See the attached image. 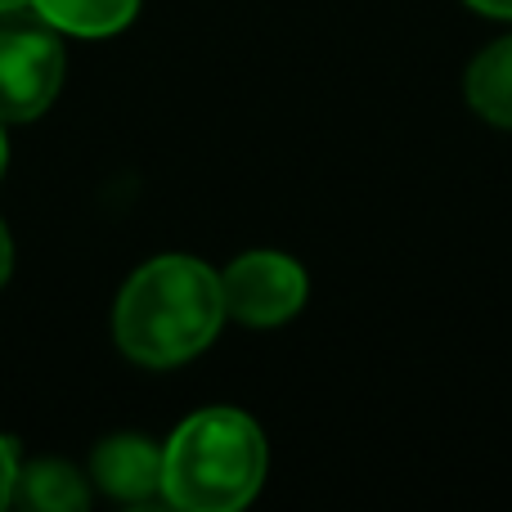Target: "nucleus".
I'll return each instance as SVG.
<instances>
[{
    "mask_svg": "<svg viewBox=\"0 0 512 512\" xmlns=\"http://www.w3.org/2000/svg\"><path fill=\"white\" fill-rule=\"evenodd\" d=\"M225 324L221 274L198 256H153L126 279L113 337L126 360L171 369L216 342Z\"/></svg>",
    "mask_w": 512,
    "mask_h": 512,
    "instance_id": "f257e3e1",
    "label": "nucleus"
},
{
    "mask_svg": "<svg viewBox=\"0 0 512 512\" xmlns=\"http://www.w3.org/2000/svg\"><path fill=\"white\" fill-rule=\"evenodd\" d=\"M265 436L243 409H203L162 445V495L185 512H234L265 481Z\"/></svg>",
    "mask_w": 512,
    "mask_h": 512,
    "instance_id": "f03ea898",
    "label": "nucleus"
},
{
    "mask_svg": "<svg viewBox=\"0 0 512 512\" xmlns=\"http://www.w3.org/2000/svg\"><path fill=\"white\" fill-rule=\"evenodd\" d=\"M63 86V45L50 23L0 14V122H36Z\"/></svg>",
    "mask_w": 512,
    "mask_h": 512,
    "instance_id": "7ed1b4c3",
    "label": "nucleus"
},
{
    "mask_svg": "<svg viewBox=\"0 0 512 512\" xmlns=\"http://www.w3.org/2000/svg\"><path fill=\"white\" fill-rule=\"evenodd\" d=\"M225 315L248 328H274L306 306V270L283 252H243L221 274Z\"/></svg>",
    "mask_w": 512,
    "mask_h": 512,
    "instance_id": "20e7f679",
    "label": "nucleus"
},
{
    "mask_svg": "<svg viewBox=\"0 0 512 512\" xmlns=\"http://www.w3.org/2000/svg\"><path fill=\"white\" fill-rule=\"evenodd\" d=\"M90 481L108 499L144 504L162 495V450L144 436H108L90 454Z\"/></svg>",
    "mask_w": 512,
    "mask_h": 512,
    "instance_id": "39448f33",
    "label": "nucleus"
},
{
    "mask_svg": "<svg viewBox=\"0 0 512 512\" xmlns=\"http://www.w3.org/2000/svg\"><path fill=\"white\" fill-rule=\"evenodd\" d=\"M90 486L95 481L63 459H36L27 468H18V499L41 512H86L90 499H95Z\"/></svg>",
    "mask_w": 512,
    "mask_h": 512,
    "instance_id": "423d86ee",
    "label": "nucleus"
},
{
    "mask_svg": "<svg viewBox=\"0 0 512 512\" xmlns=\"http://www.w3.org/2000/svg\"><path fill=\"white\" fill-rule=\"evenodd\" d=\"M463 95H468V104L477 108L490 126L512 131V36L486 45V50L472 59Z\"/></svg>",
    "mask_w": 512,
    "mask_h": 512,
    "instance_id": "0eeeda50",
    "label": "nucleus"
},
{
    "mask_svg": "<svg viewBox=\"0 0 512 512\" xmlns=\"http://www.w3.org/2000/svg\"><path fill=\"white\" fill-rule=\"evenodd\" d=\"M36 9L41 23H50L54 32L68 36H113L122 27H131L140 0H27Z\"/></svg>",
    "mask_w": 512,
    "mask_h": 512,
    "instance_id": "6e6552de",
    "label": "nucleus"
},
{
    "mask_svg": "<svg viewBox=\"0 0 512 512\" xmlns=\"http://www.w3.org/2000/svg\"><path fill=\"white\" fill-rule=\"evenodd\" d=\"M14 495H18V454H14V445L0 436V508Z\"/></svg>",
    "mask_w": 512,
    "mask_h": 512,
    "instance_id": "1a4fd4ad",
    "label": "nucleus"
},
{
    "mask_svg": "<svg viewBox=\"0 0 512 512\" xmlns=\"http://www.w3.org/2000/svg\"><path fill=\"white\" fill-rule=\"evenodd\" d=\"M9 270H14V239H9V230H5V221H0V288H5V279H9Z\"/></svg>",
    "mask_w": 512,
    "mask_h": 512,
    "instance_id": "9d476101",
    "label": "nucleus"
},
{
    "mask_svg": "<svg viewBox=\"0 0 512 512\" xmlns=\"http://www.w3.org/2000/svg\"><path fill=\"white\" fill-rule=\"evenodd\" d=\"M468 5L490 18H512V0H468Z\"/></svg>",
    "mask_w": 512,
    "mask_h": 512,
    "instance_id": "9b49d317",
    "label": "nucleus"
},
{
    "mask_svg": "<svg viewBox=\"0 0 512 512\" xmlns=\"http://www.w3.org/2000/svg\"><path fill=\"white\" fill-rule=\"evenodd\" d=\"M5 162H9V144H5V122H0V176H5Z\"/></svg>",
    "mask_w": 512,
    "mask_h": 512,
    "instance_id": "f8f14e48",
    "label": "nucleus"
},
{
    "mask_svg": "<svg viewBox=\"0 0 512 512\" xmlns=\"http://www.w3.org/2000/svg\"><path fill=\"white\" fill-rule=\"evenodd\" d=\"M18 5H27V0H0V14H9V9H18Z\"/></svg>",
    "mask_w": 512,
    "mask_h": 512,
    "instance_id": "ddd939ff",
    "label": "nucleus"
}]
</instances>
